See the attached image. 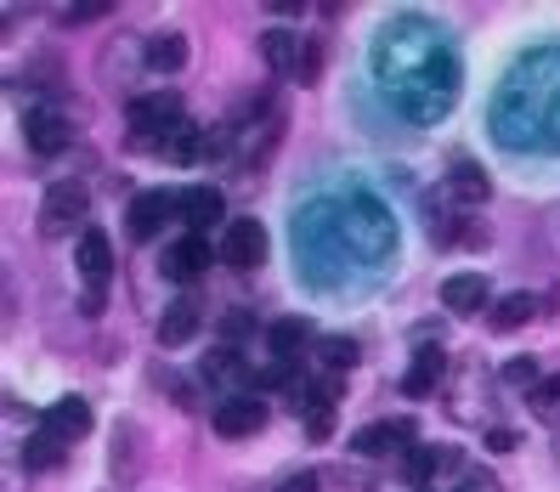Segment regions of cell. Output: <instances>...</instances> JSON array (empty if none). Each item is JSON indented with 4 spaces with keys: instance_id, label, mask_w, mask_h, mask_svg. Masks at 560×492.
<instances>
[{
    "instance_id": "6da1fadb",
    "label": "cell",
    "mask_w": 560,
    "mask_h": 492,
    "mask_svg": "<svg viewBox=\"0 0 560 492\" xmlns=\"http://www.w3.org/2000/svg\"><path fill=\"white\" fill-rule=\"evenodd\" d=\"M374 69H380V91L397 103L413 125H431L447 114L453 91H458V69L453 51L436 35V23H390L385 35L374 40Z\"/></svg>"
},
{
    "instance_id": "7a4b0ae2",
    "label": "cell",
    "mask_w": 560,
    "mask_h": 492,
    "mask_svg": "<svg viewBox=\"0 0 560 492\" xmlns=\"http://www.w3.org/2000/svg\"><path fill=\"white\" fill-rule=\"evenodd\" d=\"M492 130L504 148H560V51H533L515 62L492 103Z\"/></svg>"
},
{
    "instance_id": "3957f363",
    "label": "cell",
    "mask_w": 560,
    "mask_h": 492,
    "mask_svg": "<svg viewBox=\"0 0 560 492\" xmlns=\"http://www.w3.org/2000/svg\"><path fill=\"white\" fill-rule=\"evenodd\" d=\"M192 119L182 108V96L171 91H148L137 96V103L125 108V130H130V148H142V153H171V142L182 137Z\"/></svg>"
},
{
    "instance_id": "277c9868",
    "label": "cell",
    "mask_w": 560,
    "mask_h": 492,
    "mask_svg": "<svg viewBox=\"0 0 560 492\" xmlns=\"http://www.w3.org/2000/svg\"><path fill=\"white\" fill-rule=\"evenodd\" d=\"M340 374H317V379H306V385H294V397H289V408H294V419L306 424V436L312 442H323L328 431H335V413H340Z\"/></svg>"
},
{
    "instance_id": "5b68a950",
    "label": "cell",
    "mask_w": 560,
    "mask_h": 492,
    "mask_svg": "<svg viewBox=\"0 0 560 492\" xmlns=\"http://www.w3.org/2000/svg\"><path fill=\"white\" fill-rule=\"evenodd\" d=\"M85 210H91V199H85L80 181L46 187V199H40V233L46 238H69L74 226H85Z\"/></svg>"
},
{
    "instance_id": "8992f818",
    "label": "cell",
    "mask_w": 560,
    "mask_h": 492,
    "mask_svg": "<svg viewBox=\"0 0 560 492\" xmlns=\"http://www.w3.org/2000/svg\"><path fill=\"white\" fill-rule=\"evenodd\" d=\"M278 137H283V114L272 103H260L255 119H238V164H244V171H260V164L272 159Z\"/></svg>"
},
{
    "instance_id": "52a82bcc",
    "label": "cell",
    "mask_w": 560,
    "mask_h": 492,
    "mask_svg": "<svg viewBox=\"0 0 560 492\" xmlns=\"http://www.w3.org/2000/svg\"><path fill=\"white\" fill-rule=\"evenodd\" d=\"M226 267H238V272H255L260 260H267V226L260 221H226V233H221V249H215Z\"/></svg>"
},
{
    "instance_id": "ba28073f",
    "label": "cell",
    "mask_w": 560,
    "mask_h": 492,
    "mask_svg": "<svg viewBox=\"0 0 560 492\" xmlns=\"http://www.w3.org/2000/svg\"><path fill=\"white\" fill-rule=\"evenodd\" d=\"M23 142L35 148L40 159H57L62 148L74 142V119L62 114V108H28L23 114Z\"/></svg>"
},
{
    "instance_id": "9c48e42d",
    "label": "cell",
    "mask_w": 560,
    "mask_h": 492,
    "mask_svg": "<svg viewBox=\"0 0 560 492\" xmlns=\"http://www.w3.org/2000/svg\"><path fill=\"white\" fill-rule=\"evenodd\" d=\"M267 419H272V413H267V402L244 390V397H226V402L215 408V436H226V442L260 436V431H267Z\"/></svg>"
},
{
    "instance_id": "30bf717a",
    "label": "cell",
    "mask_w": 560,
    "mask_h": 492,
    "mask_svg": "<svg viewBox=\"0 0 560 492\" xmlns=\"http://www.w3.org/2000/svg\"><path fill=\"white\" fill-rule=\"evenodd\" d=\"M362 458H390V453H413V424L408 419H374L351 436Z\"/></svg>"
},
{
    "instance_id": "8fae6325",
    "label": "cell",
    "mask_w": 560,
    "mask_h": 492,
    "mask_svg": "<svg viewBox=\"0 0 560 492\" xmlns=\"http://www.w3.org/2000/svg\"><path fill=\"white\" fill-rule=\"evenodd\" d=\"M176 204H182V199H176V192H164V187H153V192H137V199H130V215H125L130 238H137V244H148V238L159 233L164 221H171V215H182Z\"/></svg>"
},
{
    "instance_id": "7c38bea8",
    "label": "cell",
    "mask_w": 560,
    "mask_h": 492,
    "mask_svg": "<svg viewBox=\"0 0 560 492\" xmlns=\"http://www.w3.org/2000/svg\"><path fill=\"white\" fill-rule=\"evenodd\" d=\"M205 267H210V244H205L199 233H187V238H176L171 249L159 255V272L171 278V283H192V278H199Z\"/></svg>"
},
{
    "instance_id": "4fadbf2b",
    "label": "cell",
    "mask_w": 560,
    "mask_h": 492,
    "mask_svg": "<svg viewBox=\"0 0 560 492\" xmlns=\"http://www.w3.org/2000/svg\"><path fill=\"white\" fill-rule=\"evenodd\" d=\"M442 306H447L453 317L492 312V289H487V278H481V272H458V278H447V283H442Z\"/></svg>"
},
{
    "instance_id": "5bb4252c",
    "label": "cell",
    "mask_w": 560,
    "mask_h": 492,
    "mask_svg": "<svg viewBox=\"0 0 560 492\" xmlns=\"http://www.w3.org/2000/svg\"><path fill=\"white\" fill-rule=\"evenodd\" d=\"M80 278H85V289H108V278H114V244H108V233H96V226H85L80 233Z\"/></svg>"
},
{
    "instance_id": "9a60e30c",
    "label": "cell",
    "mask_w": 560,
    "mask_h": 492,
    "mask_svg": "<svg viewBox=\"0 0 560 492\" xmlns=\"http://www.w3.org/2000/svg\"><path fill=\"white\" fill-rule=\"evenodd\" d=\"M182 221H187V233H210V226L226 221V199H221V187H192L182 192Z\"/></svg>"
},
{
    "instance_id": "2e32d148",
    "label": "cell",
    "mask_w": 560,
    "mask_h": 492,
    "mask_svg": "<svg viewBox=\"0 0 560 492\" xmlns=\"http://www.w3.org/2000/svg\"><path fill=\"white\" fill-rule=\"evenodd\" d=\"M40 431L74 447V442H80V436L91 431V408H85L80 397H62V402H51V408H46V419H40Z\"/></svg>"
},
{
    "instance_id": "e0dca14e",
    "label": "cell",
    "mask_w": 560,
    "mask_h": 492,
    "mask_svg": "<svg viewBox=\"0 0 560 492\" xmlns=\"http://www.w3.org/2000/svg\"><path fill=\"white\" fill-rule=\"evenodd\" d=\"M442 374H447V351L442 345H419L413 368L402 374V397H431V390L442 385Z\"/></svg>"
},
{
    "instance_id": "ac0fdd59",
    "label": "cell",
    "mask_w": 560,
    "mask_h": 492,
    "mask_svg": "<svg viewBox=\"0 0 560 492\" xmlns=\"http://www.w3.org/2000/svg\"><path fill=\"white\" fill-rule=\"evenodd\" d=\"M199 323H205L199 301H171L164 317H159V345H187L192 335H199Z\"/></svg>"
},
{
    "instance_id": "d6986e66",
    "label": "cell",
    "mask_w": 560,
    "mask_h": 492,
    "mask_svg": "<svg viewBox=\"0 0 560 492\" xmlns=\"http://www.w3.org/2000/svg\"><path fill=\"white\" fill-rule=\"evenodd\" d=\"M142 62H148V74H182L187 69V40L176 28H164V35H153L142 46Z\"/></svg>"
},
{
    "instance_id": "ffe728a7",
    "label": "cell",
    "mask_w": 560,
    "mask_h": 492,
    "mask_svg": "<svg viewBox=\"0 0 560 492\" xmlns=\"http://www.w3.org/2000/svg\"><path fill=\"white\" fill-rule=\"evenodd\" d=\"M301 51H306V40L294 35V28H267V35H260V57H267V69H278V74L301 69Z\"/></svg>"
},
{
    "instance_id": "44dd1931",
    "label": "cell",
    "mask_w": 560,
    "mask_h": 492,
    "mask_svg": "<svg viewBox=\"0 0 560 492\" xmlns=\"http://www.w3.org/2000/svg\"><path fill=\"white\" fill-rule=\"evenodd\" d=\"M538 312H544V306L533 301V294H521V289H515V294H504V301H492L487 323L499 328V335H515V328H521V323H533Z\"/></svg>"
},
{
    "instance_id": "7402d4cb",
    "label": "cell",
    "mask_w": 560,
    "mask_h": 492,
    "mask_svg": "<svg viewBox=\"0 0 560 492\" xmlns=\"http://www.w3.org/2000/svg\"><path fill=\"white\" fill-rule=\"evenodd\" d=\"M487 176L476 171V164H453V171H447V199L453 204H465V210H476V204H487Z\"/></svg>"
},
{
    "instance_id": "603a6c76",
    "label": "cell",
    "mask_w": 560,
    "mask_h": 492,
    "mask_svg": "<svg viewBox=\"0 0 560 492\" xmlns=\"http://www.w3.org/2000/svg\"><path fill=\"white\" fill-rule=\"evenodd\" d=\"M23 470H57L62 458H69V442H57V436H46V431H35V436H23Z\"/></svg>"
},
{
    "instance_id": "cb8c5ba5",
    "label": "cell",
    "mask_w": 560,
    "mask_h": 492,
    "mask_svg": "<svg viewBox=\"0 0 560 492\" xmlns=\"http://www.w3.org/2000/svg\"><path fill=\"white\" fill-rule=\"evenodd\" d=\"M306 340H312V323H306V317H278V323H272V351H278V363H294V356L306 351Z\"/></svg>"
},
{
    "instance_id": "d4e9b609",
    "label": "cell",
    "mask_w": 560,
    "mask_h": 492,
    "mask_svg": "<svg viewBox=\"0 0 560 492\" xmlns=\"http://www.w3.org/2000/svg\"><path fill=\"white\" fill-rule=\"evenodd\" d=\"M317 356H323V368H328V374H346V368H357L362 345H357V340H346V335H328V340L317 345Z\"/></svg>"
},
{
    "instance_id": "484cf974",
    "label": "cell",
    "mask_w": 560,
    "mask_h": 492,
    "mask_svg": "<svg viewBox=\"0 0 560 492\" xmlns=\"http://www.w3.org/2000/svg\"><path fill=\"white\" fill-rule=\"evenodd\" d=\"M526 408H533L538 419H549V424H555V419H560V374H549V379L533 390V397H526Z\"/></svg>"
},
{
    "instance_id": "4316f807",
    "label": "cell",
    "mask_w": 560,
    "mask_h": 492,
    "mask_svg": "<svg viewBox=\"0 0 560 492\" xmlns=\"http://www.w3.org/2000/svg\"><path fill=\"white\" fill-rule=\"evenodd\" d=\"M504 385H510V390H526V397H533V390L544 385V379H538V363H533V356H515V363H504Z\"/></svg>"
},
{
    "instance_id": "83f0119b",
    "label": "cell",
    "mask_w": 560,
    "mask_h": 492,
    "mask_svg": "<svg viewBox=\"0 0 560 492\" xmlns=\"http://www.w3.org/2000/svg\"><path fill=\"white\" fill-rule=\"evenodd\" d=\"M103 17H114L108 0H80V7H62V23H103Z\"/></svg>"
},
{
    "instance_id": "f1b7e54d",
    "label": "cell",
    "mask_w": 560,
    "mask_h": 492,
    "mask_svg": "<svg viewBox=\"0 0 560 492\" xmlns=\"http://www.w3.org/2000/svg\"><path fill=\"white\" fill-rule=\"evenodd\" d=\"M294 80H301V85H317V80H323V46H312V40H306V51H301V69H294Z\"/></svg>"
},
{
    "instance_id": "f546056e",
    "label": "cell",
    "mask_w": 560,
    "mask_h": 492,
    "mask_svg": "<svg viewBox=\"0 0 560 492\" xmlns=\"http://www.w3.org/2000/svg\"><path fill=\"white\" fill-rule=\"evenodd\" d=\"M487 447H492V453H510V447H515V431H510V424H492V431H487Z\"/></svg>"
},
{
    "instance_id": "4dcf8cb0",
    "label": "cell",
    "mask_w": 560,
    "mask_h": 492,
    "mask_svg": "<svg viewBox=\"0 0 560 492\" xmlns=\"http://www.w3.org/2000/svg\"><path fill=\"white\" fill-rule=\"evenodd\" d=\"M103 306H108V289H85V294H80V312H85V317H96Z\"/></svg>"
},
{
    "instance_id": "1f68e13d",
    "label": "cell",
    "mask_w": 560,
    "mask_h": 492,
    "mask_svg": "<svg viewBox=\"0 0 560 492\" xmlns=\"http://www.w3.org/2000/svg\"><path fill=\"white\" fill-rule=\"evenodd\" d=\"M278 492H317V476H312V470H301V476H289Z\"/></svg>"
},
{
    "instance_id": "d6a6232c",
    "label": "cell",
    "mask_w": 560,
    "mask_h": 492,
    "mask_svg": "<svg viewBox=\"0 0 560 492\" xmlns=\"http://www.w3.org/2000/svg\"><path fill=\"white\" fill-rule=\"evenodd\" d=\"M458 492H499V481H492L487 470H476V476H465V487H458Z\"/></svg>"
},
{
    "instance_id": "836d02e7",
    "label": "cell",
    "mask_w": 560,
    "mask_h": 492,
    "mask_svg": "<svg viewBox=\"0 0 560 492\" xmlns=\"http://www.w3.org/2000/svg\"><path fill=\"white\" fill-rule=\"evenodd\" d=\"M555 458H560V442H555Z\"/></svg>"
}]
</instances>
